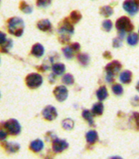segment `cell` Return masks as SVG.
Wrapping results in <instances>:
<instances>
[{
	"mask_svg": "<svg viewBox=\"0 0 139 159\" xmlns=\"http://www.w3.org/2000/svg\"><path fill=\"white\" fill-rule=\"evenodd\" d=\"M107 96H108V91H107V89H106V86L102 85L96 91V97L98 98L100 102L106 100L107 98Z\"/></svg>",
	"mask_w": 139,
	"mask_h": 159,
	"instance_id": "cell-21",
	"label": "cell"
},
{
	"mask_svg": "<svg viewBox=\"0 0 139 159\" xmlns=\"http://www.w3.org/2000/svg\"><path fill=\"white\" fill-rule=\"evenodd\" d=\"M77 60L81 66H86L90 62V56L86 53H80L77 55Z\"/></svg>",
	"mask_w": 139,
	"mask_h": 159,
	"instance_id": "cell-25",
	"label": "cell"
},
{
	"mask_svg": "<svg viewBox=\"0 0 139 159\" xmlns=\"http://www.w3.org/2000/svg\"><path fill=\"white\" fill-rule=\"evenodd\" d=\"M42 116L46 121H54L58 116V112L56 108L53 106H47L42 111Z\"/></svg>",
	"mask_w": 139,
	"mask_h": 159,
	"instance_id": "cell-11",
	"label": "cell"
},
{
	"mask_svg": "<svg viewBox=\"0 0 139 159\" xmlns=\"http://www.w3.org/2000/svg\"><path fill=\"white\" fill-rule=\"evenodd\" d=\"M82 117L87 121L90 126H94V115L89 110H84L82 111Z\"/></svg>",
	"mask_w": 139,
	"mask_h": 159,
	"instance_id": "cell-24",
	"label": "cell"
},
{
	"mask_svg": "<svg viewBox=\"0 0 139 159\" xmlns=\"http://www.w3.org/2000/svg\"><path fill=\"white\" fill-rule=\"evenodd\" d=\"M81 14L79 11L75 10V11L71 12V14H70L68 19L70 20V22H71V24H76V23L79 22L80 20L81 19Z\"/></svg>",
	"mask_w": 139,
	"mask_h": 159,
	"instance_id": "cell-26",
	"label": "cell"
},
{
	"mask_svg": "<svg viewBox=\"0 0 139 159\" xmlns=\"http://www.w3.org/2000/svg\"><path fill=\"white\" fill-rule=\"evenodd\" d=\"M112 27H113V24H112V20L106 19L102 22V29L106 32H110L112 30Z\"/></svg>",
	"mask_w": 139,
	"mask_h": 159,
	"instance_id": "cell-31",
	"label": "cell"
},
{
	"mask_svg": "<svg viewBox=\"0 0 139 159\" xmlns=\"http://www.w3.org/2000/svg\"><path fill=\"white\" fill-rule=\"evenodd\" d=\"M122 69V64L117 61H113L107 64L106 66V72L107 73L106 75H110V76L115 77L117 75L118 72L120 71Z\"/></svg>",
	"mask_w": 139,
	"mask_h": 159,
	"instance_id": "cell-10",
	"label": "cell"
},
{
	"mask_svg": "<svg viewBox=\"0 0 139 159\" xmlns=\"http://www.w3.org/2000/svg\"><path fill=\"white\" fill-rule=\"evenodd\" d=\"M37 28L39 30L43 32H50L53 29L51 22L49 21V19H40L39 21L37 23Z\"/></svg>",
	"mask_w": 139,
	"mask_h": 159,
	"instance_id": "cell-14",
	"label": "cell"
},
{
	"mask_svg": "<svg viewBox=\"0 0 139 159\" xmlns=\"http://www.w3.org/2000/svg\"><path fill=\"white\" fill-rule=\"evenodd\" d=\"M31 55H34L35 57L36 58H40L42 57L44 54V46L42 45L39 43H36L32 46L31 48Z\"/></svg>",
	"mask_w": 139,
	"mask_h": 159,
	"instance_id": "cell-15",
	"label": "cell"
},
{
	"mask_svg": "<svg viewBox=\"0 0 139 159\" xmlns=\"http://www.w3.org/2000/svg\"><path fill=\"white\" fill-rule=\"evenodd\" d=\"M7 29L12 35L20 37L25 30V22L19 17H12L7 21Z\"/></svg>",
	"mask_w": 139,
	"mask_h": 159,
	"instance_id": "cell-2",
	"label": "cell"
},
{
	"mask_svg": "<svg viewBox=\"0 0 139 159\" xmlns=\"http://www.w3.org/2000/svg\"><path fill=\"white\" fill-rule=\"evenodd\" d=\"M25 83L30 89L39 88L43 84V76L39 73H31L25 78Z\"/></svg>",
	"mask_w": 139,
	"mask_h": 159,
	"instance_id": "cell-5",
	"label": "cell"
},
{
	"mask_svg": "<svg viewBox=\"0 0 139 159\" xmlns=\"http://www.w3.org/2000/svg\"><path fill=\"white\" fill-rule=\"evenodd\" d=\"M109 159H123V158L120 156H113V157H111Z\"/></svg>",
	"mask_w": 139,
	"mask_h": 159,
	"instance_id": "cell-41",
	"label": "cell"
},
{
	"mask_svg": "<svg viewBox=\"0 0 139 159\" xmlns=\"http://www.w3.org/2000/svg\"><path fill=\"white\" fill-rule=\"evenodd\" d=\"M59 41L63 44H66L70 42L71 35L74 33V26L73 24L70 22V20L65 19L59 25Z\"/></svg>",
	"mask_w": 139,
	"mask_h": 159,
	"instance_id": "cell-1",
	"label": "cell"
},
{
	"mask_svg": "<svg viewBox=\"0 0 139 159\" xmlns=\"http://www.w3.org/2000/svg\"><path fill=\"white\" fill-rule=\"evenodd\" d=\"M136 90L139 92V81L137 82V85H136Z\"/></svg>",
	"mask_w": 139,
	"mask_h": 159,
	"instance_id": "cell-42",
	"label": "cell"
},
{
	"mask_svg": "<svg viewBox=\"0 0 139 159\" xmlns=\"http://www.w3.org/2000/svg\"><path fill=\"white\" fill-rule=\"evenodd\" d=\"M113 13H114L113 8L109 5L102 6V7L100 8V14L101 16L105 17V18H108V17L112 16Z\"/></svg>",
	"mask_w": 139,
	"mask_h": 159,
	"instance_id": "cell-22",
	"label": "cell"
},
{
	"mask_svg": "<svg viewBox=\"0 0 139 159\" xmlns=\"http://www.w3.org/2000/svg\"><path fill=\"white\" fill-rule=\"evenodd\" d=\"M52 3V0H36V5L39 8H47Z\"/></svg>",
	"mask_w": 139,
	"mask_h": 159,
	"instance_id": "cell-32",
	"label": "cell"
},
{
	"mask_svg": "<svg viewBox=\"0 0 139 159\" xmlns=\"http://www.w3.org/2000/svg\"><path fill=\"white\" fill-rule=\"evenodd\" d=\"M120 80L123 84H129L132 79V74L130 70H123L120 74Z\"/></svg>",
	"mask_w": 139,
	"mask_h": 159,
	"instance_id": "cell-18",
	"label": "cell"
},
{
	"mask_svg": "<svg viewBox=\"0 0 139 159\" xmlns=\"http://www.w3.org/2000/svg\"><path fill=\"white\" fill-rule=\"evenodd\" d=\"M122 44H123V39L120 38V37L115 38L113 39V42H112V44H113L114 48H119L122 45Z\"/></svg>",
	"mask_w": 139,
	"mask_h": 159,
	"instance_id": "cell-36",
	"label": "cell"
},
{
	"mask_svg": "<svg viewBox=\"0 0 139 159\" xmlns=\"http://www.w3.org/2000/svg\"><path fill=\"white\" fill-rule=\"evenodd\" d=\"M19 9L25 14H31L33 12V7L26 3L25 1H21L19 3Z\"/></svg>",
	"mask_w": 139,
	"mask_h": 159,
	"instance_id": "cell-27",
	"label": "cell"
},
{
	"mask_svg": "<svg viewBox=\"0 0 139 159\" xmlns=\"http://www.w3.org/2000/svg\"><path fill=\"white\" fill-rule=\"evenodd\" d=\"M103 56L106 59H111L112 58V55H111V53L110 52H105L103 54Z\"/></svg>",
	"mask_w": 139,
	"mask_h": 159,
	"instance_id": "cell-40",
	"label": "cell"
},
{
	"mask_svg": "<svg viewBox=\"0 0 139 159\" xmlns=\"http://www.w3.org/2000/svg\"><path fill=\"white\" fill-rule=\"evenodd\" d=\"M54 96L58 102H65L68 97V90L65 85H58L54 89Z\"/></svg>",
	"mask_w": 139,
	"mask_h": 159,
	"instance_id": "cell-9",
	"label": "cell"
},
{
	"mask_svg": "<svg viewBox=\"0 0 139 159\" xmlns=\"http://www.w3.org/2000/svg\"><path fill=\"white\" fill-rule=\"evenodd\" d=\"M44 159H54V158H52V157H45Z\"/></svg>",
	"mask_w": 139,
	"mask_h": 159,
	"instance_id": "cell-43",
	"label": "cell"
},
{
	"mask_svg": "<svg viewBox=\"0 0 139 159\" xmlns=\"http://www.w3.org/2000/svg\"><path fill=\"white\" fill-rule=\"evenodd\" d=\"M81 49V45L78 43H72L71 44L68 45V46L64 47L62 49L63 54L65 55V57L66 59L71 60L73 57H75V55H76L78 52L80 51Z\"/></svg>",
	"mask_w": 139,
	"mask_h": 159,
	"instance_id": "cell-8",
	"label": "cell"
},
{
	"mask_svg": "<svg viewBox=\"0 0 139 159\" xmlns=\"http://www.w3.org/2000/svg\"><path fill=\"white\" fill-rule=\"evenodd\" d=\"M62 82L65 84V85H72L75 82V79H74V76L71 74H66L64 76L62 77Z\"/></svg>",
	"mask_w": 139,
	"mask_h": 159,
	"instance_id": "cell-30",
	"label": "cell"
},
{
	"mask_svg": "<svg viewBox=\"0 0 139 159\" xmlns=\"http://www.w3.org/2000/svg\"></svg>",
	"mask_w": 139,
	"mask_h": 159,
	"instance_id": "cell-47",
	"label": "cell"
},
{
	"mask_svg": "<svg viewBox=\"0 0 139 159\" xmlns=\"http://www.w3.org/2000/svg\"><path fill=\"white\" fill-rule=\"evenodd\" d=\"M52 71L55 75H61L66 72V66L62 63H55L52 65Z\"/></svg>",
	"mask_w": 139,
	"mask_h": 159,
	"instance_id": "cell-17",
	"label": "cell"
},
{
	"mask_svg": "<svg viewBox=\"0 0 139 159\" xmlns=\"http://www.w3.org/2000/svg\"><path fill=\"white\" fill-rule=\"evenodd\" d=\"M115 25L119 33H130L134 29L132 23L127 16H122L117 19Z\"/></svg>",
	"mask_w": 139,
	"mask_h": 159,
	"instance_id": "cell-4",
	"label": "cell"
},
{
	"mask_svg": "<svg viewBox=\"0 0 139 159\" xmlns=\"http://www.w3.org/2000/svg\"><path fill=\"white\" fill-rule=\"evenodd\" d=\"M8 132H6L5 130L3 128H0V142L2 143H4L7 141V138H8Z\"/></svg>",
	"mask_w": 139,
	"mask_h": 159,
	"instance_id": "cell-34",
	"label": "cell"
},
{
	"mask_svg": "<svg viewBox=\"0 0 139 159\" xmlns=\"http://www.w3.org/2000/svg\"><path fill=\"white\" fill-rule=\"evenodd\" d=\"M45 137V140H46L47 142H50V143H52V142L57 137V136H56L53 132H48L46 134H45V137Z\"/></svg>",
	"mask_w": 139,
	"mask_h": 159,
	"instance_id": "cell-35",
	"label": "cell"
},
{
	"mask_svg": "<svg viewBox=\"0 0 139 159\" xmlns=\"http://www.w3.org/2000/svg\"><path fill=\"white\" fill-rule=\"evenodd\" d=\"M0 128H3L6 132H8V134L12 137H16L18 135L20 134V132L22 131V126L17 121L16 119H8V121H3L1 122Z\"/></svg>",
	"mask_w": 139,
	"mask_h": 159,
	"instance_id": "cell-3",
	"label": "cell"
},
{
	"mask_svg": "<svg viewBox=\"0 0 139 159\" xmlns=\"http://www.w3.org/2000/svg\"><path fill=\"white\" fill-rule=\"evenodd\" d=\"M74 121L71 118H66L65 120H63L61 122L62 127L66 131H70L71 129H73L74 127Z\"/></svg>",
	"mask_w": 139,
	"mask_h": 159,
	"instance_id": "cell-29",
	"label": "cell"
},
{
	"mask_svg": "<svg viewBox=\"0 0 139 159\" xmlns=\"http://www.w3.org/2000/svg\"><path fill=\"white\" fill-rule=\"evenodd\" d=\"M127 42L129 45L131 46H135L137 44H138L139 42V35L138 34L133 33L132 32L127 35Z\"/></svg>",
	"mask_w": 139,
	"mask_h": 159,
	"instance_id": "cell-19",
	"label": "cell"
},
{
	"mask_svg": "<svg viewBox=\"0 0 139 159\" xmlns=\"http://www.w3.org/2000/svg\"><path fill=\"white\" fill-rule=\"evenodd\" d=\"M129 122L135 130H139V112H132L131 117L129 119Z\"/></svg>",
	"mask_w": 139,
	"mask_h": 159,
	"instance_id": "cell-20",
	"label": "cell"
},
{
	"mask_svg": "<svg viewBox=\"0 0 139 159\" xmlns=\"http://www.w3.org/2000/svg\"><path fill=\"white\" fill-rule=\"evenodd\" d=\"M138 35H139V30H138Z\"/></svg>",
	"mask_w": 139,
	"mask_h": 159,
	"instance_id": "cell-44",
	"label": "cell"
},
{
	"mask_svg": "<svg viewBox=\"0 0 139 159\" xmlns=\"http://www.w3.org/2000/svg\"><path fill=\"white\" fill-rule=\"evenodd\" d=\"M29 148L31 152H33L34 153H39L44 150V141L40 138L35 139L30 143Z\"/></svg>",
	"mask_w": 139,
	"mask_h": 159,
	"instance_id": "cell-13",
	"label": "cell"
},
{
	"mask_svg": "<svg viewBox=\"0 0 139 159\" xmlns=\"http://www.w3.org/2000/svg\"><path fill=\"white\" fill-rule=\"evenodd\" d=\"M3 149L8 154L16 153L20 150V144L16 142H8L6 141L4 143H2Z\"/></svg>",
	"mask_w": 139,
	"mask_h": 159,
	"instance_id": "cell-12",
	"label": "cell"
},
{
	"mask_svg": "<svg viewBox=\"0 0 139 159\" xmlns=\"http://www.w3.org/2000/svg\"><path fill=\"white\" fill-rule=\"evenodd\" d=\"M51 149L54 153H61L65 152L69 148V143L65 139H60L56 137L55 140L52 142Z\"/></svg>",
	"mask_w": 139,
	"mask_h": 159,
	"instance_id": "cell-7",
	"label": "cell"
},
{
	"mask_svg": "<svg viewBox=\"0 0 139 159\" xmlns=\"http://www.w3.org/2000/svg\"><path fill=\"white\" fill-rule=\"evenodd\" d=\"M131 104L133 107H139V96H134L133 98L131 100Z\"/></svg>",
	"mask_w": 139,
	"mask_h": 159,
	"instance_id": "cell-38",
	"label": "cell"
},
{
	"mask_svg": "<svg viewBox=\"0 0 139 159\" xmlns=\"http://www.w3.org/2000/svg\"><path fill=\"white\" fill-rule=\"evenodd\" d=\"M0 3H1V0H0Z\"/></svg>",
	"mask_w": 139,
	"mask_h": 159,
	"instance_id": "cell-45",
	"label": "cell"
},
{
	"mask_svg": "<svg viewBox=\"0 0 139 159\" xmlns=\"http://www.w3.org/2000/svg\"><path fill=\"white\" fill-rule=\"evenodd\" d=\"M7 39H7L6 34L3 33V31H0V45H2Z\"/></svg>",
	"mask_w": 139,
	"mask_h": 159,
	"instance_id": "cell-37",
	"label": "cell"
},
{
	"mask_svg": "<svg viewBox=\"0 0 139 159\" xmlns=\"http://www.w3.org/2000/svg\"><path fill=\"white\" fill-rule=\"evenodd\" d=\"M0 96H1V94H0Z\"/></svg>",
	"mask_w": 139,
	"mask_h": 159,
	"instance_id": "cell-46",
	"label": "cell"
},
{
	"mask_svg": "<svg viewBox=\"0 0 139 159\" xmlns=\"http://www.w3.org/2000/svg\"><path fill=\"white\" fill-rule=\"evenodd\" d=\"M13 44H14V42H13L11 39H8L2 45H0L1 52L8 53L9 51V49H11L12 46H13Z\"/></svg>",
	"mask_w": 139,
	"mask_h": 159,
	"instance_id": "cell-28",
	"label": "cell"
},
{
	"mask_svg": "<svg viewBox=\"0 0 139 159\" xmlns=\"http://www.w3.org/2000/svg\"><path fill=\"white\" fill-rule=\"evenodd\" d=\"M112 92L117 96H121L123 93V88L120 84H115L112 85Z\"/></svg>",
	"mask_w": 139,
	"mask_h": 159,
	"instance_id": "cell-33",
	"label": "cell"
},
{
	"mask_svg": "<svg viewBox=\"0 0 139 159\" xmlns=\"http://www.w3.org/2000/svg\"><path fill=\"white\" fill-rule=\"evenodd\" d=\"M49 81L50 83H52V84H53V83H55V81H56V75H55V74H53V73L49 75Z\"/></svg>",
	"mask_w": 139,
	"mask_h": 159,
	"instance_id": "cell-39",
	"label": "cell"
},
{
	"mask_svg": "<svg viewBox=\"0 0 139 159\" xmlns=\"http://www.w3.org/2000/svg\"><path fill=\"white\" fill-rule=\"evenodd\" d=\"M123 8L127 13L133 16L139 11V0H125Z\"/></svg>",
	"mask_w": 139,
	"mask_h": 159,
	"instance_id": "cell-6",
	"label": "cell"
},
{
	"mask_svg": "<svg viewBox=\"0 0 139 159\" xmlns=\"http://www.w3.org/2000/svg\"><path fill=\"white\" fill-rule=\"evenodd\" d=\"M104 106L101 102H96L93 105L91 112L94 116H101L103 113Z\"/></svg>",
	"mask_w": 139,
	"mask_h": 159,
	"instance_id": "cell-23",
	"label": "cell"
},
{
	"mask_svg": "<svg viewBox=\"0 0 139 159\" xmlns=\"http://www.w3.org/2000/svg\"><path fill=\"white\" fill-rule=\"evenodd\" d=\"M99 137L97 132L94 131V130H90L86 132V143L89 144V145H94L97 141H98Z\"/></svg>",
	"mask_w": 139,
	"mask_h": 159,
	"instance_id": "cell-16",
	"label": "cell"
}]
</instances>
